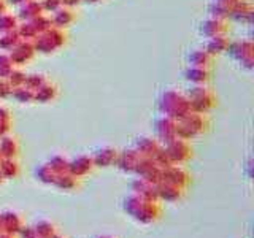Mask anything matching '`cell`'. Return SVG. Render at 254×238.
<instances>
[{"mask_svg": "<svg viewBox=\"0 0 254 238\" xmlns=\"http://www.w3.org/2000/svg\"><path fill=\"white\" fill-rule=\"evenodd\" d=\"M159 110L162 111L164 116L172 119H181L183 116H186L192 111L186 94H181L173 89L165 91L161 95V99H159Z\"/></svg>", "mask_w": 254, "mask_h": 238, "instance_id": "obj_1", "label": "cell"}, {"mask_svg": "<svg viewBox=\"0 0 254 238\" xmlns=\"http://www.w3.org/2000/svg\"><path fill=\"white\" fill-rule=\"evenodd\" d=\"M186 97L189 99L190 110L202 115L210 111L214 107V102H216L213 91L206 84H190Z\"/></svg>", "mask_w": 254, "mask_h": 238, "instance_id": "obj_2", "label": "cell"}, {"mask_svg": "<svg viewBox=\"0 0 254 238\" xmlns=\"http://www.w3.org/2000/svg\"><path fill=\"white\" fill-rule=\"evenodd\" d=\"M65 34H64L62 29L58 27H50L48 30L38 34L37 38L34 40V46L37 53H43V54H50L56 53L58 50L65 45Z\"/></svg>", "mask_w": 254, "mask_h": 238, "instance_id": "obj_3", "label": "cell"}, {"mask_svg": "<svg viewBox=\"0 0 254 238\" xmlns=\"http://www.w3.org/2000/svg\"><path fill=\"white\" fill-rule=\"evenodd\" d=\"M227 53L240 63L242 67L251 70L254 62V45L251 40H238V42H230Z\"/></svg>", "mask_w": 254, "mask_h": 238, "instance_id": "obj_4", "label": "cell"}, {"mask_svg": "<svg viewBox=\"0 0 254 238\" xmlns=\"http://www.w3.org/2000/svg\"><path fill=\"white\" fill-rule=\"evenodd\" d=\"M229 32V19H218V18H210L200 22L198 26V34L203 38H211L216 35H222Z\"/></svg>", "mask_w": 254, "mask_h": 238, "instance_id": "obj_5", "label": "cell"}, {"mask_svg": "<svg viewBox=\"0 0 254 238\" xmlns=\"http://www.w3.org/2000/svg\"><path fill=\"white\" fill-rule=\"evenodd\" d=\"M35 53L37 51H35L34 42H30V40H21L8 54H10V58L13 59L14 65H24L26 62L34 59Z\"/></svg>", "mask_w": 254, "mask_h": 238, "instance_id": "obj_6", "label": "cell"}, {"mask_svg": "<svg viewBox=\"0 0 254 238\" xmlns=\"http://www.w3.org/2000/svg\"><path fill=\"white\" fill-rule=\"evenodd\" d=\"M51 16V22H53V26L54 27H58V29H67L70 27L71 24L75 22L76 19V14L73 11V8H67V6H61L59 10H56L54 13L50 14Z\"/></svg>", "mask_w": 254, "mask_h": 238, "instance_id": "obj_7", "label": "cell"}, {"mask_svg": "<svg viewBox=\"0 0 254 238\" xmlns=\"http://www.w3.org/2000/svg\"><path fill=\"white\" fill-rule=\"evenodd\" d=\"M230 19H234L237 22L242 24H251L253 22V5L248 0H242L237 5H234L230 8Z\"/></svg>", "mask_w": 254, "mask_h": 238, "instance_id": "obj_8", "label": "cell"}, {"mask_svg": "<svg viewBox=\"0 0 254 238\" xmlns=\"http://www.w3.org/2000/svg\"><path fill=\"white\" fill-rule=\"evenodd\" d=\"M188 67H202V68H210L214 56H211L205 48H195L188 54Z\"/></svg>", "mask_w": 254, "mask_h": 238, "instance_id": "obj_9", "label": "cell"}, {"mask_svg": "<svg viewBox=\"0 0 254 238\" xmlns=\"http://www.w3.org/2000/svg\"><path fill=\"white\" fill-rule=\"evenodd\" d=\"M43 13L45 11H43V6L40 0H27V2L19 5V10L16 16H18L19 21H30Z\"/></svg>", "mask_w": 254, "mask_h": 238, "instance_id": "obj_10", "label": "cell"}, {"mask_svg": "<svg viewBox=\"0 0 254 238\" xmlns=\"http://www.w3.org/2000/svg\"><path fill=\"white\" fill-rule=\"evenodd\" d=\"M229 45H230V40H229L227 34H222V35H216V37L206 38L203 48L211 56H218V54H222V53H227Z\"/></svg>", "mask_w": 254, "mask_h": 238, "instance_id": "obj_11", "label": "cell"}, {"mask_svg": "<svg viewBox=\"0 0 254 238\" xmlns=\"http://www.w3.org/2000/svg\"><path fill=\"white\" fill-rule=\"evenodd\" d=\"M210 68L202 67H188L185 70V79L190 84H206L210 81Z\"/></svg>", "mask_w": 254, "mask_h": 238, "instance_id": "obj_12", "label": "cell"}, {"mask_svg": "<svg viewBox=\"0 0 254 238\" xmlns=\"http://www.w3.org/2000/svg\"><path fill=\"white\" fill-rule=\"evenodd\" d=\"M58 95V86L46 81L45 84H42L38 89L34 91V100L37 102H51L53 99H56Z\"/></svg>", "mask_w": 254, "mask_h": 238, "instance_id": "obj_13", "label": "cell"}, {"mask_svg": "<svg viewBox=\"0 0 254 238\" xmlns=\"http://www.w3.org/2000/svg\"><path fill=\"white\" fill-rule=\"evenodd\" d=\"M19 42H21V38H19L18 32H16V30L0 34V51H8V53H10Z\"/></svg>", "mask_w": 254, "mask_h": 238, "instance_id": "obj_14", "label": "cell"}, {"mask_svg": "<svg viewBox=\"0 0 254 238\" xmlns=\"http://www.w3.org/2000/svg\"><path fill=\"white\" fill-rule=\"evenodd\" d=\"M18 24H19L18 16L5 11L3 14H0V34L16 30V29H18Z\"/></svg>", "mask_w": 254, "mask_h": 238, "instance_id": "obj_15", "label": "cell"}, {"mask_svg": "<svg viewBox=\"0 0 254 238\" xmlns=\"http://www.w3.org/2000/svg\"><path fill=\"white\" fill-rule=\"evenodd\" d=\"M16 68L13 59L8 53H0V78H8L11 71Z\"/></svg>", "mask_w": 254, "mask_h": 238, "instance_id": "obj_16", "label": "cell"}, {"mask_svg": "<svg viewBox=\"0 0 254 238\" xmlns=\"http://www.w3.org/2000/svg\"><path fill=\"white\" fill-rule=\"evenodd\" d=\"M13 97L18 100V102H32L34 100V91L30 89V87H27L26 84L22 86H18V87H13V92H11Z\"/></svg>", "mask_w": 254, "mask_h": 238, "instance_id": "obj_17", "label": "cell"}, {"mask_svg": "<svg viewBox=\"0 0 254 238\" xmlns=\"http://www.w3.org/2000/svg\"><path fill=\"white\" fill-rule=\"evenodd\" d=\"M30 22H32V26L35 27L37 34H42V32H45V30H48L50 27H53L51 16L46 14V13L37 16V18H34V19H30Z\"/></svg>", "mask_w": 254, "mask_h": 238, "instance_id": "obj_18", "label": "cell"}, {"mask_svg": "<svg viewBox=\"0 0 254 238\" xmlns=\"http://www.w3.org/2000/svg\"><path fill=\"white\" fill-rule=\"evenodd\" d=\"M208 13L211 18H218V19H229V14H230V8L226 5H221L216 2H211L208 5Z\"/></svg>", "mask_w": 254, "mask_h": 238, "instance_id": "obj_19", "label": "cell"}, {"mask_svg": "<svg viewBox=\"0 0 254 238\" xmlns=\"http://www.w3.org/2000/svg\"><path fill=\"white\" fill-rule=\"evenodd\" d=\"M46 81H48V79H46L45 75H42V73H32V75H27V78H26V86L30 87L32 91H35L42 84H45Z\"/></svg>", "mask_w": 254, "mask_h": 238, "instance_id": "obj_20", "label": "cell"}, {"mask_svg": "<svg viewBox=\"0 0 254 238\" xmlns=\"http://www.w3.org/2000/svg\"><path fill=\"white\" fill-rule=\"evenodd\" d=\"M26 78H27V75L24 73L22 70L14 68V70L11 71V73H10V76H8L6 79L10 81V84H11L13 87H18V86L26 84Z\"/></svg>", "mask_w": 254, "mask_h": 238, "instance_id": "obj_21", "label": "cell"}, {"mask_svg": "<svg viewBox=\"0 0 254 238\" xmlns=\"http://www.w3.org/2000/svg\"><path fill=\"white\" fill-rule=\"evenodd\" d=\"M42 2V6H43V11L45 13H54L56 10H59L62 6V0H40Z\"/></svg>", "mask_w": 254, "mask_h": 238, "instance_id": "obj_22", "label": "cell"}, {"mask_svg": "<svg viewBox=\"0 0 254 238\" xmlns=\"http://www.w3.org/2000/svg\"><path fill=\"white\" fill-rule=\"evenodd\" d=\"M13 92V86L10 84L6 78H0V99L10 97Z\"/></svg>", "mask_w": 254, "mask_h": 238, "instance_id": "obj_23", "label": "cell"}, {"mask_svg": "<svg viewBox=\"0 0 254 238\" xmlns=\"http://www.w3.org/2000/svg\"><path fill=\"white\" fill-rule=\"evenodd\" d=\"M10 124V115L5 108H0V133H3Z\"/></svg>", "mask_w": 254, "mask_h": 238, "instance_id": "obj_24", "label": "cell"}, {"mask_svg": "<svg viewBox=\"0 0 254 238\" xmlns=\"http://www.w3.org/2000/svg\"><path fill=\"white\" fill-rule=\"evenodd\" d=\"M211 2H216V3H221V5H226L229 8H232L238 2H242V0H211Z\"/></svg>", "mask_w": 254, "mask_h": 238, "instance_id": "obj_25", "label": "cell"}, {"mask_svg": "<svg viewBox=\"0 0 254 238\" xmlns=\"http://www.w3.org/2000/svg\"><path fill=\"white\" fill-rule=\"evenodd\" d=\"M79 3H83V0H62V5L67 8H75Z\"/></svg>", "mask_w": 254, "mask_h": 238, "instance_id": "obj_26", "label": "cell"}, {"mask_svg": "<svg viewBox=\"0 0 254 238\" xmlns=\"http://www.w3.org/2000/svg\"><path fill=\"white\" fill-rule=\"evenodd\" d=\"M6 8H8V3L5 0H0V14H3L6 11Z\"/></svg>", "mask_w": 254, "mask_h": 238, "instance_id": "obj_27", "label": "cell"}, {"mask_svg": "<svg viewBox=\"0 0 254 238\" xmlns=\"http://www.w3.org/2000/svg\"><path fill=\"white\" fill-rule=\"evenodd\" d=\"M24 2H27V0H6V3H11V5H22Z\"/></svg>", "mask_w": 254, "mask_h": 238, "instance_id": "obj_28", "label": "cell"}, {"mask_svg": "<svg viewBox=\"0 0 254 238\" xmlns=\"http://www.w3.org/2000/svg\"><path fill=\"white\" fill-rule=\"evenodd\" d=\"M83 2H87V3H99L100 0H83Z\"/></svg>", "mask_w": 254, "mask_h": 238, "instance_id": "obj_29", "label": "cell"}]
</instances>
